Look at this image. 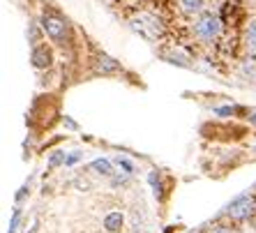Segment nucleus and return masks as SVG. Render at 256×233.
Masks as SVG:
<instances>
[{"instance_id":"obj_1","label":"nucleus","mask_w":256,"mask_h":233,"mask_svg":"<svg viewBox=\"0 0 256 233\" xmlns=\"http://www.w3.org/2000/svg\"><path fill=\"white\" fill-rule=\"evenodd\" d=\"M40 26H42L44 40L48 37V42L58 46L60 51H70L72 44H74V37H72V26L65 16L56 10H44L42 18H40Z\"/></svg>"},{"instance_id":"obj_2","label":"nucleus","mask_w":256,"mask_h":233,"mask_svg":"<svg viewBox=\"0 0 256 233\" xmlns=\"http://www.w3.org/2000/svg\"><path fill=\"white\" fill-rule=\"evenodd\" d=\"M190 32L198 44H206V46L217 44L222 40V35H224V18L214 10H206L196 18H192Z\"/></svg>"},{"instance_id":"obj_3","label":"nucleus","mask_w":256,"mask_h":233,"mask_svg":"<svg viewBox=\"0 0 256 233\" xmlns=\"http://www.w3.org/2000/svg\"><path fill=\"white\" fill-rule=\"evenodd\" d=\"M252 217H256V194L254 192H247V194L236 196L231 204L224 208V212H222V220H228L231 224H244V222H250Z\"/></svg>"},{"instance_id":"obj_4","label":"nucleus","mask_w":256,"mask_h":233,"mask_svg":"<svg viewBox=\"0 0 256 233\" xmlns=\"http://www.w3.org/2000/svg\"><path fill=\"white\" fill-rule=\"evenodd\" d=\"M160 26H162L160 18H155L152 12H141L136 18H132V28L148 37H160V32H162Z\"/></svg>"},{"instance_id":"obj_5","label":"nucleus","mask_w":256,"mask_h":233,"mask_svg":"<svg viewBox=\"0 0 256 233\" xmlns=\"http://www.w3.org/2000/svg\"><path fill=\"white\" fill-rule=\"evenodd\" d=\"M176 2V10L185 18H196L198 14H203L208 7V0H173Z\"/></svg>"},{"instance_id":"obj_6","label":"nucleus","mask_w":256,"mask_h":233,"mask_svg":"<svg viewBox=\"0 0 256 233\" xmlns=\"http://www.w3.org/2000/svg\"><path fill=\"white\" fill-rule=\"evenodd\" d=\"M51 62H54V51H51V46L46 44V40L35 44V46H32V65H35L37 70H46V67H51Z\"/></svg>"},{"instance_id":"obj_7","label":"nucleus","mask_w":256,"mask_h":233,"mask_svg":"<svg viewBox=\"0 0 256 233\" xmlns=\"http://www.w3.org/2000/svg\"><path fill=\"white\" fill-rule=\"evenodd\" d=\"M95 72L97 74H116V72H122V67L116 62L114 58H108V56H104V54H97V58H95Z\"/></svg>"},{"instance_id":"obj_8","label":"nucleus","mask_w":256,"mask_h":233,"mask_svg":"<svg viewBox=\"0 0 256 233\" xmlns=\"http://www.w3.org/2000/svg\"><path fill=\"white\" fill-rule=\"evenodd\" d=\"M242 44H244V51H247V56L256 58V18H252L250 24H247V28H244Z\"/></svg>"},{"instance_id":"obj_9","label":"nucleus","mask_w":256,"mask_h":233,"mask_svg":"<svg viewBox=\"0 0 256 233\" xmlns=\"http://www.w3.org/2000/svg\"><path fill=\"white\" fill-rule=\"evenodd\" d=\"M206 233H240L238 228H236V224H214V226H210V228H206Z\"/></svg>"},{"instance_id":"obj_10","label":"nucleus","mask_w":256,"mask_h":233,"mask_svg":"<svg viewBox=\"0 0 256 233\" xmlns=\"http://www.w3.org/2000/svg\"><path fill=\"white\" fill-rule=\"evenodd\" d=\"M138 2H146V0H138Z\"/></svg>"}]
</instances>
